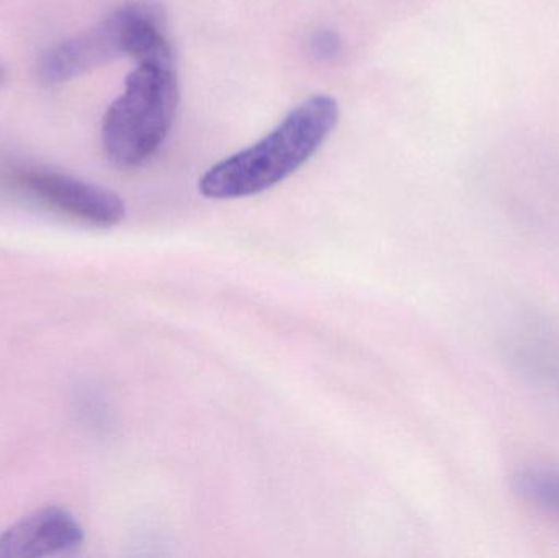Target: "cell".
Instances as JSON below:
<instances>
[{"label":"cell","mask_w":559,"mask_h":558,"mask_svg":"<svg viewBox=\"0 0 559 558\" xmlns=\"http://www.w3.org/2000/svg\"><path fill=\"white\" fill-rule=\"evenodd\" d=\"M337 120L335 98L312 95L267 136L206 170L200 193L212 200H236L272 189L314 156Z\"/></svg>","instance_id":"1"},{"label":"cell","mask_w":559,"mask_h":558,"mask_svg":"<svg viewBox=\"0 0 559 558\" xmlns=\"http://www.w3.org/2000/svg\"><path fill=\"white\" fill-rule=\"evenodd\" d=\"M177 105L179 85L174 64H138L102 123L108 159L120 167H136L151 159L173 128Z\"/></svg>","instance_id":"2"},{"label":"cell","mask_w":559,"mask_h":558,"mask_svg":"<svg viewBox=\"0 0 559 558\" xmlns=\"http://www.w3.org/2000/svg\"><path fill=\"white\" fill-rule=\"evenodd\" d=\"M143 3L144 0H131L87 32L48 49L39 59V79L49 85L64 84L128 56L131 32Z\"/></svg>","instance_id":"3"},{"label":"cell","mask_w":559,"mask_h":558,"mask_svg":"<svg viewBox=\"0 0 559 558\" xmlns=\"http://www.w3.org/2000/svg\"><path fill=\"white\" fill-rule=\"evenodd\" d=\"M22 182L49 205L92 225L108 228L123 222L127 216V205L118 193L66 174L26 170Z\"/></svg>","instance_id":"4"},{"label":"cell","mask_w":559,"mask_h":558,"mask_svg":"<svg viewBox=\"0 0 559 558\" xmlns=\"http://www.w3.org/2000/svg\"><path fill=\"white\" fill-rule=\"evenodd\" d=\"M509 363L532 385L559 400V324L525 314L509 324L504 336Z\"/></svg>","instance_id":"5"},{"label":"cell","mask_w":559,"mask_h":558,"mask_svg":"<svg viewBox=\"0 0 559 558\" xmlns=\"http://www.w3.org/2000/svg\"><path fill=\"white\" fill-rule=\"evenodd\" d=\"M84 530L69 511L43 508L0 534V558H35L75 549Z\"/></svg>","instance_id":"6"},{"label":"cell","mask_w":559,"mask_h":558,"mask_svg":"<svg viewBox=\"0 0 559 558\" xmlns=\"http://www.w3.org/2000/svg\"><path fill=\"white\" fill-rule=\"evenodd\" d=\"M515 495L532 510L559 524V464L532 462L512 478Z\"/></svg>","instance_id":"7"},{"label":"cell","mask_w":559,"mask_h":558,"mask_svg":"<svg viewBox=\"0 0 559 558\" xmlns=\"http://www.w3.org/2000/svg\"><path fill=\"white\" fill-rule=\"evenodd\" d=\"M341 36L332 29H318L311 38V52L318 59H332L341 52Z\"/></svg>","instance_id":"8"},{"label":"cell","mask_w":559,"mask_h":558,"mask_svg":"<svg viewBox=\"0 0 559 558\" xmlns=\"http://www.w3.org/2000/svg\"><path fill=\"white\" fill-rule=\"evenodd\" d=\"M3 81H5V69L0 64V84H2Z\"/></svg>","instance_id":"9"}]
</instances>
